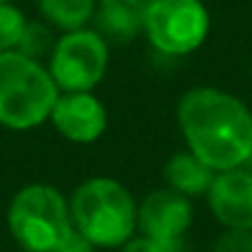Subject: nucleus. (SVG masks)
Listing matches in <instances>:
<instances>
[{
    "label": "nucleus",
    "instance_id": "obj_11",
    "mask_svg": "<svg viewBox=\"0 0 252 252\" xmlns=\"http://www.w3.org/2000/svg\"><path fill=\"white\" fill-rule=\"evenodd\" d=\"M213 178H215V171L208 168L200 158H195L188 149H181V151L171 154L168 161L163 163L166 186L183 193L190 200L198 198V195H205Z\"/></svg>",
    "mask_w": 252,
    "mask_h": 252
},
{
    "label": "nucleus",
    "instance_id": "obj_5",
    "mask_svg": "<svg viewBox=\"0 0 252 252\" xmlns=\"http://www.w3.org/2000/svg\"><path fill=\"white\" fill-rule=\"evenodd\" d=\"M141 35L163 57H188L210 35V13L203 0H151Z\"/></svg>",
    "mask_w": 252,
    "mask_h": 252
},
{
    "label": "nucleus",
    "instance_id": "obj_10",
    "mask_svg": "<svg viewBox=\"0 0 252 252\" xmlns=\"http://www.w3.org/2000/svg\"><path fill=\"white\" fill-rule=\"evenodd\" d=\"M151 0H96L94 28L109 45H129L144 30V13Z\"/></svg>",
    "mask_w": 252,
    "mask_h": 252
},
{
    "label": "nucleus",
    "instance_id": "obj_9",
    "mask_svg": "<svg viewBox=\"0 0 252 252\" xmlns=\"http://www.w3.org/2000/svg\"><path fill=\"white\" fill-rule=\"evenodd\" d=\"M205 200L222 227L252 230V171L247 166L218 171Z\"/></svg>",
    "mask_w": 252,
    "mask_h": 252
},
{
    "label": "nucleus",
    "instance_id": "obj_17",
    "mask_svg": "<svg viewBox=\"0 0 252 252\" xmlns=\"http://www.w3.org/2000/svg\"><path fill=\"white\" fill-rule=\"evenodd\" d=\"M57 252H96V247L74 232V235H72V237H69V240H67V242H64V245H62Z\"/></svg>",
    "mask_w": 252,
    "mask_h": 252
},
{
    "label": "nucleus",
    "instance_id": "obj_13",
    "mask_svg": "<svg viewBox=\"0 0 252 252\" xmlns=\"http://www.w3.org/2000/svg\"><path fill=\"white\" fill-rule=\"evenodd\" d=\"M55 32L52 28L45 23V20H28L25 30H23V37L18 42V52L30 57V60H47L52 47H55Z\"/></svg>",
    "mask_w": 252,
    "mask_h": 252
},
{
    "label": "nucleus",
    "instance_id": "obj_7",
    "mask_svg": "<svg viewBox=\"0 0 252 252\" xmlns=\"http://www.w3.org/2000/svg\"><path fill=\"white\" fill-rule=\"evenodd\" d=\"M47 124L69 144L89 146L104 136L109 114L94 92H60Z\"/></svg>",
    "mask_w": 252,
    "mask_h": 252
},
{
    "label": "nucleus",
    "instance_id": "obj_4",
    "mask_svg": "<svg viewBox=\"0 0 252 252\" xmlns=\"http://www.w3.org/2000/svg\"><path fill=\"white\" fill-rule=\"evenodd\" d=\"M8 232L23 252H57L72 235L69 198L50 183H28L8 203Z\"/></svg>",
    "mask_w": 252,
    "mask_h": 252
},
{
    "label": "nucleus",
    "instance_id": "obj_15",
    "mask_svg": "<svg viewBox=\"0 0 252 252\" xmlns=\"http://www.w3.org/2000/svg\"><path fill=\"white\" fill-rule=\"evenodd\" d=\"M210 252H252V230L222 227V232L215 237Z\"/></svg>",
    "mask_w": 252,
    "mask_h": 252
},
{
    "label": "nucleus",
    "instance_id": "obj_14",
    "mask_svg": "<svg viewBox=\"0 0 252 252\" xmlns=\"http://www.w3.org/2000/svg\"><path fill=\"white\" fill-rule=\"evenodd\" d=\"M25 25L28 18L15 3H0V52L18 50Z\"/></svg>",
    "mask_w": 252,
    "mask_h": 252
},
{
    "label": "nucleus",
    "instance_id": "obj_6",
    "mask_svg": "<svg viewBox=\"0 0 252 252\" xmlns=\"http://www.w3.org/2000/svg\"><path fill=\"white\" fill-rule=\"evenodd\" d=\"M111 45L89 25L62 32L45 62L60 92H94L109 69Z\"/></svg>",
    "mask_w": 252,
    "mask_h": 252
},
{
    "label": "nucleus",
    "instance_id": "obj_18",
    "mask_svg": "<svg viewBox=\"0 0 252 252\" xmlns=\"http://www.w3.org/2000/svg\"><path fill=\"white\" fill-rule=\"evenodd\" d=\"M245 166H247V168L252 171V154H250V158H247V163H245Z\"/></svg>",
    "mask_w": 252,
    "mask_h": 252
},
{
    "label": "nucleus",
    "instance_id": "obj_21",
    "mask_svg": "<svg viewBox=\"0 0 252 252\" xmlns=\"http://www.w3.org/2000/svg\"><path fill=\"white\" fill-rule=\"evenodd\" d=\"M20 252H23V250H20Z\"/></svg>",
    "mask_w": 252,
    "mask_h": 252
},
{
    "label": "nucleus",
    "instance_id": "obj_12",
    "mask_svg": "<svg viewBox=\"0 0 252 252\" xmlns=\"http://www.w3.org/2000/svg\"><path fill=\"white\" fill-rule=\"evenodd\" d=\"M40 18L60 32L89 28L96 15V0H35Z\"/></svg>",
    "mask_w": 252,
    "mask_h": 252
},
{
    "label": "nucleus",
    "instance_id": "obj_20",
    "mask_svg": "<svg viewBox=\"0 0 252 252\" xmlns=\"http://www.w3.org/2000/svg\"><path fill=\"white\" fill-rule=\"evenodd\" d=\"M0 151H3V141H0Z\"/></svg>",
    "mask_w": 252,
    "mask_h": 252
},
{
    "label": "nucleus",
    "instance_id": "obj_19",
    "mask_svg": "<svg viewBox=\"0 0 252 252\" xmlns=\"http://www.w3.org/2000/svg\"><path fill=\"white\" fill-rule=\"evenodd\" d=\"M0 3H13V0H0Z\"/></svg>",
    "mask_w": 252,
    "mask_h": 252
},
{
    "label": "nucleus",
    "instance_id": "obj_8",
    "mask_svg": "<svg viewBox=\"0 0 252 252\" xmlns=\"http://www.w3.org/2000/svg\"><path fill=\"white\" fill-rule=\"evenodd\" d=\"M195 218L193 200L163 186L149 190L139 203V235L158 242H183Z\"/></svg>",
    "mask_w": 252,
    "mask_h": 252
},
{
    "label": "nucleus",
    "instance_id": "obj_3",
    "mask_svg": "<svg viewBox=\"0 0 252 252\" xmlns=\"http://www.w3.org/2000/svg\"><path fill=\"white\" fill-rule=\"evenodd\" d=\"M60 96L47 67L13 52H0V126L8 131H32L50 121Z\"/></svg>",
    "mask_w": 252,
    "mask_h": 252
},
{
    "label": "nucleus",
    "instance_id": "obj_2",
    "mask_svg": "<svg viewBox=\"0 0 252 252\" xmlns=\"http://www.w3.org/2000/svg\"><path fill=\"white\" fill-rule=\"evenodd\" d=\"M74 232L96 250H119L139 232V203L111 176H92L69 195Z\"/></svg>",
    "mask_w": 252,
    "mask_h": 252
},
{
    "label": "nucleus",
    "instance_id": "obj_1",
    "mask_svg": "<svg viewBox=\"0 0 252 252\" xmlns=\"http://www.w3.org/2000/svg\"><path fill=\"white\" fill-rule=\"evenodd\" d=\"M186 149L208 168L245 166L252 154V109L218 87H190L176 106Z\"/></svg>",
    "mask_w": 252,
    "mask_h": 252
},
{
    "label": "nucleus",
    "instance_id": "obj_16",
    "mask_svg": "<svg viewBox=\"0 0 252 252\" xmlns=\"http://www.w3.org/2000/svg\"><path fill=\"white\" fill-rule=\"evenodd\" d=\"M121 252H186L183 250V242H158L154 237H146V235H134L124 247H119Z\"/></svg>",
    "mask_w": 252,
    "mask_h": 252
}]
</instances>
